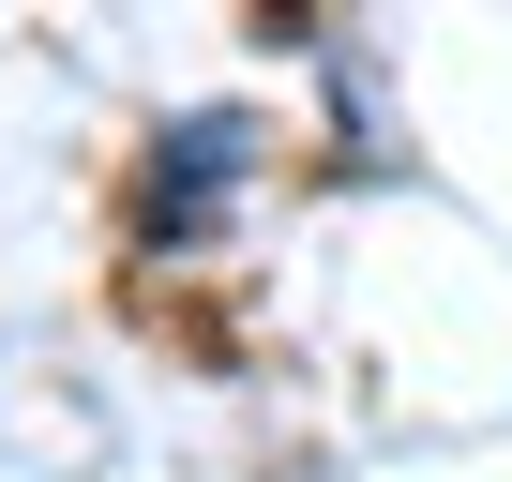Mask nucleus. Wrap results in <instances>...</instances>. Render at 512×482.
<instances>
[{
  "label": "nucleus",
  "mask_w": 512,
  "mask_h": 482,
  "mask_svg": "<svg viewBox=\"0 0 512 482\" xmlns=\"http://www.w3.org/2000/svg\"><path fill=\"white\" fill-rule=\"evenodd\" d=\"M226 181H241V121H226V106H196V121H166V151H151V226L181 241V226H196V211H211Z\"/></svg>",
  "instance_id": "nucleus-1"
}]
</instances>
